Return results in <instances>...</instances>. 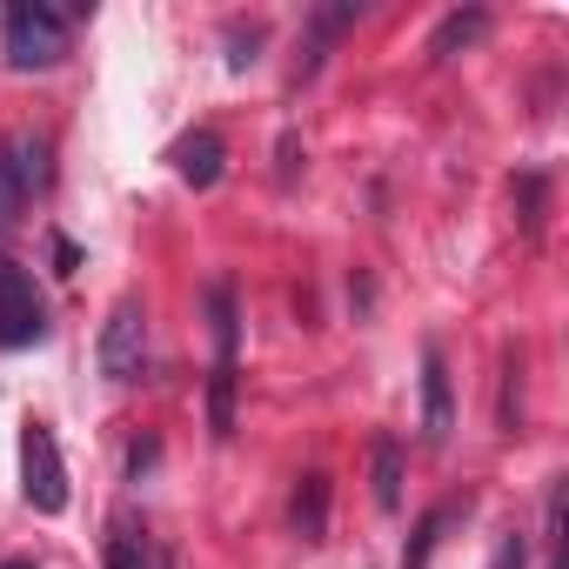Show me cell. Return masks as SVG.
<instances>
[{
	"label": "cell",
	"instance_id": "17",
	"mask_svg": "<svg viewBox=\"0 0 569 569\" xmlns=\"http://www.w3.org/2000/svg\"><path fill=\"white\" fill-rule=\"evenodd\" d=\"M8 569H28V562H8Z\"/></svg>",
	"mask_w": 569,
	"mask_h": 569
},
{
	"label": "cell",
	"instance_id": "10",
	"mask_svg": "<svg viewBox=\"0 0 569 569\" xmlns=\"http://www.w3.org/2000/svg\"><path fill=\"white\" fill-rule=\"evenodd\" d=\"M482 34H489V14H482V8H469V14H449V21L429 34V61H449L456 48H476Z\"/></svg>",
	"mask_w": 569,
	"mask_h": 569
},
{
	"label": "cell",
	"instance_id": "13",
	"mask_svg": "<svg viewBox=\"0 0 569 569\" xmlns=\"http://www.w3.org/2000/svg\"><path fill=\"white\" fill-rule=\"evenodd\" d=\"M516 194H522V234L536 241V234H542V174H522Z\"/></svg>",
	"mask_w": 569,
	"mask_h": 569
},
{
	"label": "cell",
	"instance_id": "3",
	"mask_svg": "<svg viewBox=\"0 0 569 569\" xmlns=\"http://www.w3.org/2000/svg\"><path fill=\"white\" fill-rule=\"evenodd\" d=\"M21 496H28L41 516H61V509H68V462H61L48 422H28V429H21Z\"/></svg>",
	"mask_w": 569,
	"mask_h": 569
},
{
	"label": "cell",
	"instance_id": "12",
	"mask_svg": "<svg viewBox=\"0 0 569 569\" xmlns=\"http://www.w3.org/2000/svg\"><path fill=\"white\" fill-rule=\"evenodd\" d=\"M148 556H154V549H148V542H141V536H134L128 522H114V542H108V562H114V569H148Z\"/></svg>",
	"mask_w": 569,
	"mask_h": 569
},
{
	"label": "cell",
	"instance_id": "1",
	"mask_svg": "<svg viewBox=\"0 0 569 569\" xmlns=\"http://www.w3.org/2000/svg\"><path fill=\"white\" fill-rule=\"evenodd\" d=\"M0 41H8V61L21 74H34V68H54L68 54V21L54 8H41V0H14L8 21H0Z\"/></svg>",
	"mask_w": 569,
	"mask_h": 569
},
{
	"label": "cell",
	"instance_id": "5",
	"mask_svg": "<svg viewBox=\"0 0 569 569\" xmlns=\"http://www.w3.org/2000/svg\"><path fill=\"white\" fill-rule=\"evenodd\" d=\"M168 161H174V174H181L188 188H214V181H221V161H228V141H221L214 128H194V134H181V141L168 148Z\"/></svg>",
	"mask_w": 569,
	"mask_h": 569
},
{
	"label": "cell",
	"instance_id": "14",
	"mask_svg": "<svg viewBox=\"0 0 569 569\" xmlns=\"http://www.w3.org/2000/svg\"><path fill=\"white\" fill-rule=\"evenodd\" d=\"M14 208H21V194L8 188V174H0V234H8V228H14Z\"/></svg>",
	"mask_w": 569,
	"mask_h": 569
},
{
	"label": "cell",
	"instance_id": "15",
	"mask_svg": "<svg viewBox=\"0 0 569 569\" xmlns=\"http://www.w3.org/2000/svg\"><path fill=\"white\" fill-rule=\"evenodd\" d=\"M522 556H529V549H522V536H509V542L496 549V569H522Z\"/></svg>",
	"mask_w": 569,
	"mask_h": 569
},
{
	"label": "cell",
	"instance_id": "7",
	"mask_svg": "<svg viewBox=\"0 0 569 569\" xmlns=\"http://www.w3.org/2000/svg\"><path fill=\"white\" fill-rule=\"evenodd\" d=\"M356 28V0H329V8H316V21H309V41H302V61H296V81H309L316 68H322V54L342 41Z\"/></svg>",
	"mask_w": 569,
	"mask_h": 569
},
{
	"label": "cell",
	"instance_id": "11",
	"mask_svg": "<svg viewBox=\"0 0 569 569\" xmlns=\"http://www.w3.org/2000/svg\"><path fill=\"white\" fill-rule=\"evenodd\" d=\"M402 502V442L382 436L376 442V509H396Z\"/></svg>",
	"mask_w": 569,
	"mask_h": 569
},
{
	"label": "cell",
	"instance_id": "4",
	"mask_svg": "<svg viewBox=\"0 0 569 569\" xmlns=\"http://www.w3.org/2000/svg\"><path fill=\"white\" fill-rule=\"evenodd\" d=\"M94 362H101L108 382H134V376H141V362H148V309H141L134 296H121V302L108 309V329H101Z\"/></svg>",
	"mask_w": 569,
	"mask_h": 569
},
{
	"label": "cell",
	"instance_id": "6",
	"mask_svg": "<svg viewBox=\"0 0 569 569\" xmlns=\"http://www.w3.org/2000/svg\"><path fill=\"white\" fill-rule=\"evenodd\" d=\"M449 429H456V416H449V369H442V349H422V442L442 449Z\"/></svg>",
	"mask_w": 569,
	"mask_h": 569
},
{
	"label": "cell",
	"instance_id": "8",
	"mask_svg": "<svg viewBox=\"0 0 569 569\" xmlns=\"http://www.w3.org/2000/svg\"><path fill=\"white\" fill-rule=\"evenodd\" d=\"M0 174H8V188H14V194H34V188H48V141H34V134H14V141H8V161H0Z\"/></svg>",
	"mask_w": 569,
	"mask_h": 569
},
{
	"label": "cell",
	"instance_id": "2",
	"mask_svg": "<svg viewBox=\"0 0 569 569\" xmlns=\"http://www.w3.org/2000/svg\"><path fill=\"white\" fill-rule=\"evenodd\" d=\"M48 336V302L21 261L0 254V349H34Z\"/></svg>",
	"mask_w": 569,
	"mask_h": 569
},
{
	"label": "cell",
	"instance_id": "9",
	"mask_svg": "<svg viewBox=\"0 0 569 569\" xmlns=\"http://www.w3.org/2000/svg\"><path fill=\"white\" fill-rule=\"evenodd\" d=\"M296 536L302 542L329 536V476H302V489H296Z\"/></svg>",
	"mask_w": 569,
	"mask_h": 569
},
{
	"label": "cell",
	"instance_id": "16",
	"mask_svg": "<svg viewBox=\"0 0 569 569\" xmlns=\"http://www.w3.org/2000/svg\"><path fill=\"white\" fill-rule=\"evenodd\" d=\"M148 569H174V556H168V549H154V556H148Z\"/></svg>",
	"mask_w": 569,
	"mask_h": 569
}]
</instances>
